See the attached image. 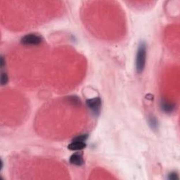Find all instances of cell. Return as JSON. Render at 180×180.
I'll return each instance as SVG.
<instances>
[{
  "label": "cell",
  "instance_id": "obj_1",
  "mask_svg": "<svg viewBox=\"0 0 180 180\" xmlns=\"http://www.w3.org/2000/svg\"><path fill=\"white\" fill-rule=\"evenodd\" d=\"M146 60V46L144 42H141L138 47L136 57V69L138 73H141L145 68Z\"/></svg>",
  "mask_w": 180,
  "mask_h": 180
},
{
  "label": "cell",
  "instance_id": "obj_7",
  "mask_svg": "<svg viewBox=\"0 0 180 180\" xmlns=\"http://www.w3.org/2000/svg\"><path fill=\"white\" fill-rule=\"evenodd\" d=\"M88 138V134H83L78 135V136H75L74 139H73L72 141H82V142H85V141Z\"/></svg>",
  "mask_w": 180,
  "mask_h": 180
},
{
  "label": "cell",
  "instance_id": "obj_2",
  "mask_svg": "<svg viewBox=\"0 0 180 180\" xmlns=\"http://www.w3.org/2000/svg\"><path fill=\"white\" fill-rule=\"evenodd\" d=\"M42 38L37 34H28L22 37L21 43L27 46H36L39 45L42 42Z\"/></svg>",
  "mask_w": 180,
  "mask_h": 180
},
{
  "label": "cell",
  "instance_id": "obj_3",
  "mask_svg": "<svg viewBox=\"0 0 180 180\" xmlns=\"http://www.w3.org/2000/svg\"><path fill=\"white\" fill-rule=\"evenodd\" d=\"M87 106L89 108V109L95 115H98L100 112L101 101L100 98L96 97L92 98L87 100Z\"/></svg>",
  "mask_w": 180,
  "mask_h": 180
},
{
  "label": "cell",
  "instance_id": "obj_10",
  "mask_svg": "<svg viewBox=\"0 0 180 180\" xmlns=\"http://www.w3.org/2000/svg\"><path fill=\"white\" fill-rule=\"evenodd\" d=\"M68 99L69 101L71 102L73 104H79L80 103V99L78 97H76V96H70V97H69Z\"/></svg>",
  "mask_w": 180,
  "mask_h": 180
},
{
  "label": "cell",
  "instance_id": "obj_4",
  "mask_svg": "<svg viewBox=\"0 0 180 180\" xmlns=\"http://www.w3.org/2000/svg\"><path fill=\"white\" fill-rule=\"evenodd\" d=\"M70 163L74 165L77 166H81L84 164V159H83L82 155L79 153H75L71 155L69 160Z\"/></svg>",
  "mask_w": 180,
  "mask_h": 180
},
{
  "label": "cell",
  "instance_id": "obj_5",
  "mask_svg": "<svg viewBox=\"0 0 180 180\" xmlns=\"http://www.w3.org/2000/svg\"><path fill=\"white\" fill-rule=\"evenodd\" d=\"M86 147V144L85 142L78 141H72V142L68 146L69 150L70 151H80Z\"/></svg>",
  "mask_w": 180,
  "mask_h": 180
},
{
  "label": "cell",
  "instance_id": "obj_8",
  "mask_svg": "<svg viewBox=\"0 0 180 180\" xmlns=\"http://www.w3.org/2000/svg\"><path fill=\"white\" fill-rule=\"evenodd\" d=\"M149 123L152 129L155 130L158 127V120H156V118H154V117H151V118H149Z\"/></svg>",
  "mask_w": 180,
  "mask_h": 180
},
{
  "label": "cell",
  "instance_id": "obj_9",
  "mask_svg": "<svg viewBox=\"0 0 180 180\" xmlns=\"http://www.w3.org/2000/svg\"><path fill=\"white\" fill-rule=\"evenodd\" d=\"M8 81H9V78L8 75H6L5 73H2L1 75V85H5L7 84Z\"/></svg>",
  "mask_w": 180,
  "mask_h": 180
},
{
  "label": "cell",
  "instance_id": "obj_11",
  "mask_svg": "<svg viewBox=\"0 0 180 180\" xmlns=\"http://www.w3.org/2000/svg\"><path fill=\"white\" fill-rule=\"evenodd\" d=\"M168 179H171V180H175V179H178V176L177 175V173L175 172H172L168 176Z\"/></svg>",
  "mask_w": 180,
  "mask_h": 180
},
{
  "label": "cell",
  "instance_id": "obj_12",
  "mask_svg": "<svg viewBox=\"0 0 180 180\" xmlns=\"http://www.w3.org/2000/svg\"><path fill=\"white\" fill-rule=\"evenodd\" d=\"M1 68H2L3 67H4V58H3V56H1Z\"/></svg>",
  "mask_w": 180,
  "mask_h": 180
},
{
  "label": "cell",
  "instance_id": "obj_6",
  "mask_svg": "<svg viewBox=\"0 0 180 180\" xmlns=\"http://www.w3.org/2000/svg\"><path fill=\"white\" fill-rule=\"evenodd\" d=\"M161 108L164 112L169 113V112H172L175 110V105L173 104H171V103L163 101L161 103Z\"/></svg>",
  "mask_w": 180,
  "mask_h": 180
}]
</instances>
